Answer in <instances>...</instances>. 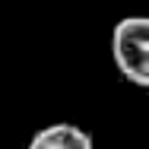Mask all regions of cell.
<instances>
[{
    "instance_id": "cell-1",
    "label": "cell",
    "mask_w": 149,
    "mask_h": 149,
    "mask_svg": "<svg viewBox=\"0 0 149 149\" xmlns=\"http://www.w3.org/2000/svg\"><path fill=\"white\" fill-rule=\"evenodd\" d=\"M111 57L127 83L149 89V16H127L114 26Z\"/></svg>"
},
{
    "instance_id": "cell-2",
    "label": "cell",
    "mask_w": 149,
    "mask_h": 149,
    "mask_svg": "<svg viewBox=\"0 0 149 149\" xmlns=\"http://www.w3.org/2000/svg\"><path fill=\"white\" fill-rule=\"evenodd\" d=\"M26 149H92V136L76 124H51L41 127Z\"/></svg>"
}]
</instances>
